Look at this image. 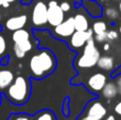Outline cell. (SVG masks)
Segmentation results:
<instances>
[{
  "instance_id": "obj_19",
  "label": "cell",
  "mask_w": 121,
  "mask_h": 120,
  "mask_svg": "<svg viewBox=\"0 0 121 120\" xmlns=\"http://www.w3.org/2000/svg\"><path fill=\"white\" fill-rule=\"evenodd\" d=\"M105 15H106L107 18H109L111 20H115L119 17V12L118 10H116L115 8H112V6H108V8L105 9Z\"/></svg>"
},
{
  "instance_id": "obj_12",
  "label": "cell",
  "mask_w": 121,
  "mask_h": 120,
  "mask_svg": "<svg viewBox=\"0 0 121 120\" xmlns=\"http://www.w3.org/2000/svg\"><path fill=\"white\" fill-rule=\"evenodd\" d=\"M15 77L10 69L0 70V89H5L12 84Z\"/></svg>"
},
{
  "instance_id": "obj_34",
  "label": "cell",
  "mask_w": 121,
  "mask_h": 120,
  "mask_svg": "<svg viewBox=\"0 0 121 120\" xmlns=\"http://www.w3.org/2000/svg\"><path fill=\"white\" fill-rule=\"evenodd\" d=\"M1 19H2V15H1V13H0V21H1Z\"/></svg>"
},
{
  "instance_id": "obj_23",
  "label": "cell",
  "mask_w": 121,
  "mask_h": 120,
  "mask_svg": "<svg viewBox=\"0 0 121 120\" xmlns=\"http://www.w3.org/2000/svg\"><path fill=\"white\" fill-rule=\"evenodd\" d=\"M106 35H107V39L108 40H114V39H117L118 38V32L115 31V30H111V31H107L106 32Z\"/></svg>"
},
{
  "instance_id": "obj_32",
  "label": "cell",
  "mask_w": 121,
  "mask_h": 120,
  "mask_svg": "<svg viewBox=\"0 0 121 120\" xmlns=\"http://www.w3.org/2000/svg\"><path fill=\"white\" fill-rule=\"evenodd\" d=\"M119 11H120V13H121V1L119 2Z\"/></svg>"
},
{
  "instance_id": "obj_16",
  "label": "cell",
  "mask_w": 121,
  "mask_h": 120,
  "mask_svg": "<svg viewBox=\"0 0 121 120\" xmlns=\"http://www.w3.org/2000/svg\"><path fill=\"white\" fill-rule=\"evenodd\" d=\"M98 67L102 70H106L109 71L114 68V59L108 55H104V56H100L98 63H97Z\"/></svg>"
},
{
  "instance_id": "obj_22",
  "label": "cell",
  "mask_w": 121,
  "mask_h": 120,
  "mask_svg": "<svg viewBox=\"0 0 121 120\" xmlns=\"http://www.w3.org/2000/svg\"><path fill=\"white\" fill-rule=\"evenodd\" d=\"M6 50V42L5 38L3 37V35L0 34V55H2Z\"/></svg>"
},
{
  "instance_id": "obj_21",
  "label": "cell",
  "mask_w": 121,
  "mask_h": 120,
  "mask_svg": "<svg viewBox=\"0 0 121 120\" xmlns=\"http://www.w3.org/2000/svg\"><path fill=\"white\" fill-rule=\"evenodd\" d=\"M106 39H107L106 32H105V33H101V34H95V42L103 44V43H105Z\"/></svg>"
},
{
  "instance_id": "obj_10",
  "label": "cell",
  "mask_w": 121,
  "mask_h": 120,
  "mask_svg": "<svg viewBox=\"0 0 121 120\" xmlns=\"http://www.w3.org/2000/svg\"><path fill=\"white\" fill-rule=\"evenodd\" d=\"M106 83V76L102 72H96L91 77H89L87 81V87L90 90L97 93V91L102 90Z\"/></svg>"
},
{
  "instance_id": "obj_24",
  "label": "cell",
  "mask_w": 121,
  "mask_h": 120,
  "mask_svg": "<svg viewBox=\"0 0 121 120\" xmlns=\"http://www.w3.org/2000/svg\"><path fill=\"white\" fill-rule=\"evenodd\" d=\"M60 9H62V10L64 11L65 13H66V12H69V11H70V8H71L70 3H69V2H66V1L62 2V3L60 4Z\"/></svg>"
},
{
  "instance_id": "obj_4",
  "label": "cell",
  "mask_w": 121,
  "mask_h": 120,
  "mask_svg": "<svg viewBox=\"0 0 121 120\" xmlns=\"http://www.w3.org/2000/svg\"><path fill=\"white\" fill-rule=\"evenodd\" d=\"M12 39L14 43V54L18 59H22L32 49V43L30 40V33L26 29H19L13 32Z\"/></svg>"
},
{
  "instance_id": "obj_31",
  "label": "cell",
  "mask_w": 121,
  "mask_h": 120,
  "mask_svg": "<svg viewBox=\"0 0 121 120\" xmlns=\"http://www.w3.org/2000/svg\"><path fill=\"white\" fill-rule=\"evenodd\" d=\"M32 1H33V0H21V2L25 4H29V3H31Z\"/></svg>"
},
{
  "instance_id": "obj_35",
  "label": "cell",
  "mask_w": 121,
  "mask_h": 120,
  "mask_svg": "<svg viewBox=\"0 0 121 120\" xmlns=\"http://www.w3.org/2000/svg\"><path fill=\"white\" fill-rule=\"evenodd\" d=\"M115 1H121V0H115Z\"/></svg>"
},
{
  "instance_id": "obj_26",
  "label": "cell",
  "mask_w": 121,
  "mask_h": 120,
  "mask_svg": "<svg viewBox=\"0 0 121 120\" xmlns=\"http://www.w3.org/2000/svg\"><path fill=\"white\" fill-rule=\"evenodd\" d=\"M115 113L118 115V116H120L121 117V101H119L117 104H116V106H115Z\"/></svg>"
},
{
  "instance_id": "obj_2",
  "label": "cell",
  "mask_w": 121,
  "mask_h": 120,
  "mask_svg": "<svg viewBox=\"0 0 121 120\" xmlns=\"http://www.w3.org/2000/svg\"><path fill=\"white\" fill-rule=\"evenodd\" d=\"M30 93H31V85L29 80L22 76H18L6 88L5 97L15 105H21L29 100Z\"/></svg>"
},
{
  "instance_id": "obj_11",
  "label": "cell",
  "mask_w": 121,
  "mask_h": 120,
  "mask_svg": "<svg viewBox=\"0 0 121 120\" xmlns=\"http://www.w3.org/2000/svg\"><path fill=\"white\" fill-rule=\"evenodd\" d=\"M28 21L27 15H18V16H13L10 17L8 20L5 21V28L10 31H16L19 29H23Z\"/></svg>"
},
{
  "instance_id": "obj_18",
  "label": "cell",
  "mask_w": 121,
  "mask_h": 120,
  "mask_svg": "<svg viewBox=\"0 0 121 120\" xmlns=\"http://www.w3.org/2000/svg\"><path fill=\"white\" fill-rule=\"evenodd\" d=\"M107 29V26L104 21L102 20H98L92 25V31L95 34H101V33H105Z\"/></svg>"
},
{
  "instance_id": "obj_8",
  "label": "cell",
  "mask_w": 121,
  "mask_h": 120,
  "mask_svg": "<svg viewBox=\"0 0 121 120\" xmlns=\"http://www.w3.org/2000/svg\"><path fill=\"white\" fill-rule=\"evenodd\" d=\"M74 31H75L74 19H73V17H69V18L65 19L59 26L54 27L53 33H54V35L56 37L66 38V37H70L74 33Z\"/></svg>"
},
{
  "instance_id": "obj_6",
  "label": "cell",
  "mask_w": 121,
  "mask_h": 120,
  "mask_svg": "<svg viewBox=\"0 0 121 120\" xmlns=\"http://www.w3.org/2000/svg\"><path fill=\"white\" fill-rule=\"evenodd\" d=\"M65 20V12L60 9L55 0L48 2V23L51 27H56Z\"/></svg>"
},
{
  "instance_id": "obj_17",
  "label": "cell",
  "mask_w": 121,
  "mask_h": 120,
  "mask_svg": "<svg viewBox=\"0 0 121 120\" xmlns=\"http://www.w3.org/2000/svg\"><path fill=\"white\" fill-rule=\"evenodd\" d=\"M32 120H56V117H55L53 112L49 110H44L42 112L37 113Z\"/></svg>"
},
{
  "instance_id": "obj_1",
  "label": "cell",
  "mask_w": 121,
  "mask_h": 120,
  "mask_svg": "<svg viewBox=\"0 0 121 120\" xmlns=\"http://www.w3.org/2000/svg\"><path fill=\"white\" fill-rule=\"evenodd\" d=\"M56 61L53 53L48 49H42L33 54L29 61V69L31 76L35 79H44L53 72Z\"/></svg>"
},
{
  "instance_id": "obj_20",
  "label": "cell",
  "mask_w": 121,
  "mask_h": 120,
  "mask_svg": "<svg viewBox=\"0 0 121 120\" xmlns=\"http://www.w3.org/2000/svg\"><path fill=\"white\" fill-rule=\"evenodd\" d=\"M9 120H32V118L26 114H13L10 116Z\"/></svg>"
},
{
  "instance_id": "obj_15",
  "label": "cell",
  "mask_w": 121,
  "mask_h": 120,
  "mask_svg": "<svg viewBox=\"0 0 121 120\" xmlns=\"http://www.w3.org/2000/svg\"><path fill=\"white\" fill-rule=\"evenodd\" d=\"M83 5L91 16L97 17L102 14V10H101L100 5L92 0H83Z\"/></svg>"
},
{
  "instance_id": "obj_9",
  "label": "cell",
  "mask_w": 121,
  "mask_h": 120,
  "mask_svg": "<svg viewBox=\"0 0 121 120\" xmlns=\"http://www.w3.org/2000/svg\"><path fill=\"white\" fill-rule=\"evenodd\" d=\"M107 114V110L100 101H92L87 105L85 115L94 120H103Z\"/></svg>"
},
{
  "instance_id": "obj_3",
  "label": "cell",
  "mask_w": 121,
  "mask_h": 120,
  "mask_svg": "<svg viewBox=\"0 0 121 120\" xmlns=\"http://www.w3.org/2000/svg\"><path fill=\"white\" fill-rule=\"evenodd\" d=\"M100 56V51L96 47L95 38L91 37L84 46L82 55L77 60V66L80 68H91L97 65Z\"/></svg>"
},
{
  "instance_id": "obj_36",
  "label": "cell",
  "mask_w": 121,
  "mask_h": 120,
  "mask_svg": "<svg viewBox=\"0 0 121 120\" xmlns=\"http://www.w3.org/2000/svg\"><path fill=\"white\" fill-rule=\"evenodd\" d=\"M102 1H104V0H102Z\"/></svg>"
},
{
  "instance_id": "obj_7",
  "label": "cell",
  "mask_w": 121,
  "mask_h": 120,
  "mask_svg": "<svg viewBox=\"0 0 121 120\" xmlns=\"http://www.w3.org/2000/svg\"><path fill=\"white\" fill-rule=\"evenodd\" d=\"M94 37V31L92 29H88L86 31H74V33L70 36L69 45L72 49L82 48L86 45V43Z\"/></svg>"
},
{
  "instance_id": "obj_27",
  "label": "cell",
  "mask_w": 121,
  "mask_h": 120,
  "mask_svg": "<svg viewBox=\"0 0 121 120\" xmlns=\"http://www.w3.org/2000/svg\"><path fill=\"white\" fill-rule=\"evenodd\" d=\"M116 85H117V88H118L119 94H121V74L117 78V80H116Z\"/></svg>"
},
{
  "instance_id": "obj_30",
  "label": "cell",
  "mask_w": 121,
  "mask_h": 120,
  "mask_svg": "<svg viewBox=\"0 0 121 120\" xmlns=\"http://www.w3.org/2000/svg\"><path fill=\"white\" fill-rule=\"evenodd\" d=\"M103 120H117V118H116L114 115H108V116L106 117V118H104Z\"/></svg>"
},
{
  "instance_id": "obj_5",
  "label": "cell",
  "mask_w": 121,
  "mask_h": 120,
  "mask_svg": "<svg viewBox=\"0 0 121 120\" xmlns=\"http://www.w3.org/2000/svg\"><path fill=\"white\" fill-rule=\"evenodd\" d=\"M31 20L35 27H44L48 23V4L44 0L35 2L32 10Z\"/></svg>"
},
{
  "instance_id": "obj_29",
  "label": "cell",
  "mask_w": 121,
  "mask_h": 120,
  "mask_svg": "<svg viewBox=\"0 0 121 120\" xmlns=\"http://www.w3.org/2000/svg\"><path fill=\"white\" fill-rule=\"evenodd\" d=\"M109 49H111V45H109L108 43H104V44H103V50H104V51H108Z\"/></svg>"
},
{
  "instance_id": "obj_28",
  "label": "cell",
  "mask_w": 121,
  "mask_h": 120,
  "mask_svg": "<svg viewBox=\"0 0 121 120\" xmlns=\"http://www.w3.org/2000/svg\"><path fill=\"white\" fill-rule=\"evenodd\" d=\"M78 120H94V119H91L90 118V117H88L87 115H82L81 117H79V118H78Z\"/></svg>"
},
{
  "instance_id": "obj_25",
  "label": "cell",
  "mask_w": 121,
  "mask_h": 120,
  "mask_svg": "<svg viewBox=\"0 0 121 120\" xmlns=\"http://www.w3.org/2000/svg\"><path fill=\"white\" fill-rule=\"evenodd\" d=\"M16 0H0V5L3 8H9L12 2H15Z\"/></svg>"
},
{
  "instance_id": "obj_14",
  "label": "cell",
  "mask_w": 121,
  "mask_h": 120,
  "mask_svg": "<svg viewBox=\"0 0 121 120\" xmlns=\"http://www.w3.org/2000/svg\"><path fill=\"white\" fill-rule=\"evenodd\" d=\"M74 27H75V31H86L89 29V22L88 19L86 18L85 15L78 13L74 17Z\"/></svg>"
},
{
  "instance_id": "obj_33",
  "label": "cell",
  "mask_w": 121,
  "mask_h": 120,
  "mask_svg": "<svg viewBox=\"0 0 121 120\" xmlns=\"http://www.w3.org/2000/svg\"><path fill=\"white\" fill-rule=\"evenodd\" d=\"M119 33L121 34V26H120V27H119Z\"/></svg>"
},
{
  "instance_id": "obj_13",
  "label": "cell",
  "mask_w": 121,
  "mask_h": 120,
  "mask_svg": "<svg viewBox=\"0 0 121 120\" xmlns=\"http://www.w3.org/2000/svg\"><path fill=\"white\" fill-rule=\"evenodd\" d=\"M119 94L118 91V88H117V85L113 82H108L105 84V86L103 87L102 89V96L103 98L107 100H111V99H114L116 98V96Z\"/></svg>"
}]
</instances>
